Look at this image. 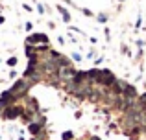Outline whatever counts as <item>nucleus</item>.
I'll return each instance as SVG.
<instances>
[{"instance_id":"423d86ee","label":"nucleus","mask_w":146,"mask_h":140,"mask_svg":"<svg viewBox=\"0 0 146 140\" xmlns=\"http://www.w3.org/2000/svg\"><path fill=\"white\" fill-rule=\"evenodd\" d=\"M57 11L61 13V17H63V20H65V22H70V13H68L63 6H57Z\"/></svg>"},{"instance_id":"6e6552de","label":"nucleus","mask_w":146,"mask_h":140,"mask_svg":"<svg viewBox=\"0 0 146 140\" xmlns=\"http://www.w3.org/2000/svg\"><path fill=\"white\" fill-rule=\"evenodd\" d=\"M17 63H19V59H17V57H9V59H7V66H11V68L17 66Z\"/></svg>"},{"instance_id":"9b49d317","label":"nucleus","mask_w":146,"mask_h":140,"mask_svg":"<svg viewBox=\"0 0 146 140\" xmlns=\"http://www.w3.org/2000/svg\"><path fill=\"white\" fill-rule=\"evenodd\" d=\"M9 77H11V79H15V77H17V70H15V68L9 70Z\"/></svg>"},{"instance_id":"0eeeda50","label":"nucleus","mask_w":146,"mask_h":140,"mask_svg":"<svg viewBox=\"0 0 146 140\" xmlns=\"http://www.w3.org/2000/svg\"><path fill=\"white\" fill-rule=\"evenodd\" d=\"M61 138H63V140H72L74 138V133H72V131H65V133L61 135Z\"/></svg>"},{"instance_id":"2eb2a0df","label":"nucleus","mask_w":146,"mask_h":140,"mask_svg":"<svg viewBox=\"0 0 146 140\" xmlns=\"http://www.w3.org/2000/svg\"><path fill=\"white\" fill-rule=\"evenodd\" d=\"M0 118H2V109H0Z\"/></svg>"},{"instance_id":"20e7f679","label":"nucleus","mask_w":146,"mask_h":140,"mask_svg":"<svg viewBox=\"0 0 146 140\" xmlns=\"http://www.w3.org/2000/svg\"><path fill=\"white\" fill-rule=\"evenodd\" d=\"M15 103H19V100L9 92V89L0 92V109H2V111L6 107H9V105H15Z\"/></svg>"},{"instance_id":"4468645a","label":"nucleus","mask_w":146,"mask_h":140,"mask_svg":"<svg viewBox=\"0 0 146 140\" xmlns=\"http://www.w3.org/2000/svg\"><path fill=\"white\" fill-rule=\"evenodd\" d=\"M4 20H6L4 17H0V24H4Z\"/></svg>"},{"instance_id":"1a4fd4ad","label":"nucleus","mask_w":146,"mask_h":140,"mask_svg":"<svg viewBox=\"0 0 146 140\" xmlns=\"http://www.w3.org/2000/svg\"><path fill=\"white\" fill-rule=\"evenodd\" d=\"M70 57H72V61H76V63H80V61L83 59V57L80 55V53H78V52H74V53H72V55H70Z\"/></svg>"},{"instance_id":"f3484780","label":"nucleus","mask_w":146,"mask_h":140,"mask_svg":"<svg viewBox=\"0 0 146 140\" xmlns=\"http://www.w3.org/2000/svg\"><path fill=\"white\" fill-rule=\"evenodd\" d=\"M0 61H2V59H0Z\"/></svg>"},{"instance_id":"39448f33","label":"nucleus","mask_w":146,"mask_h":140,"mask_svg":"<svg viewBox=\"0 0 146 140\" xmlns=\"http://www.w3.org/2000/svg\"><path fill=\"white\" fill-rule=\"evenodd\" d=\"M44 125H46V123L33 120V122H30V123H28V131H30V135H32V136H37V135H39L41 131L44 129Z\"/></svg>"},{"instance_id":"f03ea898","label":"nucleus","mask_w":146,"mask_h":140,"mask_svg":"<svg viewBox=\"0 0 146 140\" xmlns=\"http://www.w3.org/2000/svg\"><path fill=\"white\" fill-rule=\"evenodd\" d=\"M22 113H24V107H22V103H15V105H9L6 107L2 111V120H17L22 116Z\"/></svg>"},{"instance_id":"dca6fc26","label":"nucleus","mask_w":146,"mask_h":140,"mask_svg":"<svg viewBox=\"0 0 146 140\" xmlns=\"http://www.w3.org/2000/svg\"><path fill=\"white\" fill-rule=\"evenodd\" d=\"M30 140H35V136H32V138H30Z\"/></svg>"},{"instance_id":"f257e3e1","label":"nucleus","mask_w":146,"mask_h":140,"mask_svg":"<svg viewBox=\"0 0 146 140\" xmlns=\"http://www.w3.org/2000/svg\"><path fill=\"white\" fill-rule=\"evenodd\" d=\"M30 89H32V87L28 85V81L24 79V77H19V79H17V81H15L11 87H9V92H11V94L17 98L19 102H20L22 98H26V96H28Z\"/></svg>"},{"instance_id":"9d476101","label":"nucleus","mask_w":146,"mask_h":140,"mask_svg":"<svg viewBox=\"0 0 146 140\" xmlns=\"http://www.w3.org/2000/svg\"><path fill=\"white\" fill-rule=\"evenodd\" d=\"M24 30H26V32H32V30H33V22H26V24H24Z\"/></svg>"},{"instance_id":"f8f14e48","label":"nucleus","mask_w":146,"mask_h":140,"mask_svg":"<svg viewBox=\"0 0 146 140\" xmlns=\"http://www.w3.org/2000/svg\"><path fill=\"white\" fill-rule=\"evenodd\" d=\"M37 11H39L41 15H44V7H43V4H39V6H37Z\"/></svg>"},{"instance_id":"7ed1b4c3","label":"nucleus","mask_w":146,"mask_h":140,"mask_svg":"<svg viewBox=\"0 0 146 140\" xmlns=\"http://www.w3.org/2000/svg\"><path fill=\"white\" fill-rule=\"evenodd\" d=\"M26 44L28 46H41V44H50L48 35L44 33H32L26 37Z\"/></svg>"},{"instance_id":"ddd939ff","label":"nucleus","mask_w":146,"mask_h":140,"mask_svg":"<svg viewBox=\"0 0 146 140\" xmlns=\"http://www.w3.org/2000/svg\"><path fill=\"white\" fill-rule=\"evenodd\" d=\"M98 20H100V22H105L107 17H105V15H98Z\"/></svg>"}]
</instances>
